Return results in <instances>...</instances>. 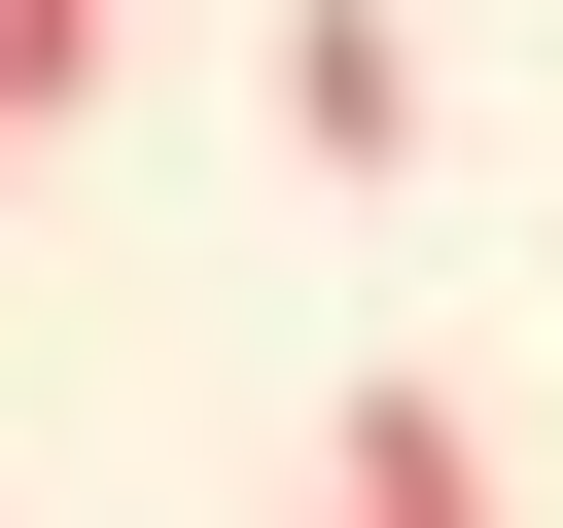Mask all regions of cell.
<instances>
[{
  "mask_svg": "<svg viewBox=\"0 0 563 528\" xmlns=\"http://www.w3.org/2000/svg\"><path fill=\"white\" fill-rule=\"evenodd\" d=\"M282 141H317V176H422V35H387V0H282Z\"/></svg>",
  "mask_w": 563,
  "mask_h": 528,
  "instance_id": "7a4b0ae2",
  "label": "cell"
},
{
  "mask_svg": "<svg viewBox=\"0 0 563 528\" xmlns=\"http://www.w3.org/2000/svg\"><path fill=\"white\" fill-rule=\"evenodd\" d=\"M317 528H493V422H457V387H422V352H387V387H352V422H317Z\"/></svg>",
  "mask_w": 563,
  "mask_h": 528,
  "instance_id": "6da1fadb",
  "label": "cell"
},
{
  "mask_svg": "<svg viewBox=\"0 0 563 528\" xmlns=\"http://www.w3.org/2000/svg\"><path fill=\"white\" fill-rule=\"evenodd\" d=\"M70 106H106V0H0V176H35Z\"/></svg>",
  "mask_w": 563,
  "mask_h": 528,
  "instance_id": "3957f363",
  "label": "cell"
}]
</instances>
